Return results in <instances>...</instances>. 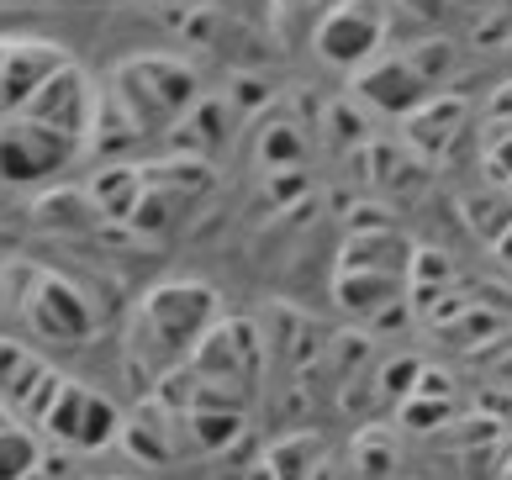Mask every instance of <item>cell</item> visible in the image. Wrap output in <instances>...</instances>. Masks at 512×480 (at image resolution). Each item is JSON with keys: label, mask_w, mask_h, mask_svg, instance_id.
I'll return each instance as SVG.
<instances>
[{"label": "cell", "mask_w": 512, "mask_h": 480, "mask_svg": "<svg viewBox=\"0 0 512 480\" xmlns=\"http://www.w3.org/2000/svg\"><path fill=\"white\" fill-rule=\"evenodd\" d=\"M222 322L217 312V296L206 285H159L148 291L138 306V328L143 343L159 354V364H175V359H191V349Z\"/></svg>", "instance_id": "1"}, {"label": "cell", "mask_w": 512, "mask_h": 480, "mask_svg": "<svg viewBox=\"0 0 512 480\" xmlns=\"http://www.w3.org/2000/svg\"><path fill=\"white\" fill-rule=\"evenodd\" d=\"M37 428L48 438H59V444H69V449H106L111 438L122 433V417L96 386H80V380L64 375L59 386H53L43 417H37Z\"/></svg>", "instance_id": "2"}, {"label": "cell", "mask_w": 512, "mask_h": 480, "mask_svg": "<svg viewBox=\"0 0 512 480\" xmlns=\"http://www.w3.org/2000/svg\"><path fill=\"white\" fill-rule=\"evenodd\" d=\"M74 159V138L53 127H37L27 117H0V175L11 185H32L48 180Z\"/></svg>", "instance_id": "3"}, {"label": "cell", "mask_w": 512, "mask_h": 480, "mask_svg": "<svg viewBox=\"0 0 512 480\" xmlns=\"http://www.w3.org/2000/svg\"><path fill=\"white\" fill-rule=\"evenodd\" d=\"M16 117H27V122H37V127H53V132H64V138L80 143L85 127H96V90L85 85L80 69L59 64L43 85L32 90V101L16 111Z\"/></svg>", "instance_id": "4"}, {"label": "cell", "mask_w": 512, "mask_h": 480, "mask_svg": "<svg viewBox=\"0 0 512 480\" xmlns=\"http://www.w3.org/2000/svg\"><path fill=\"white\" fill-rule=\"evenodd\" d=\"M22 317L37 338L48 343H85V333L96 328V312H90V301L74 291V285L53 280V275H37L32 291L22 296Z\"/></svg>", "instance_id": "5"}, {"label": "cell", "mask_w": 512, "mask_h": 480, "mask_svg": "<svg viewBox=\"0 0 512 480\" xmlns=\"http://www.w3.org/2000/svg\"><path fill=\"white\" fill-rule=\"evenodd\" d=\"M59 380H64V375L48 370V364L37 359L27 343L0 338V407H6V412H16L22 422H37Z\"/></svg>", "instance_id": "6"}, {"label": "cell", "mask_w": 512, "mask_h": 480, "mask_svg": "<svg viewBox=\"0 0 512 480\" xmlns=\"http://www.w3.org/2000/svg\"><path fill=\"white\" fill-rule=\"evenodd\" d=\"M381 37H386L381 11H375V6H354V0H349V6H333L328 16H322L317 53H322L328 64H338V69H354V64L375 59Z\"/></svg>", "instance_id": "7"}, {"label": "cell", "mask_w": 512, "mask_h": 480, "mask_svg": "<svg viewBox=\"0 0 512 480\" xmlns=\"http://www.w3.org/2000/svg\"><path fill=\"white\" fill-rule=\"evenodd\" d=\"M359 95L375 101L381 111H417L423 101H433V85L412 69L407 53H391V59L370 64L365 74H359Z\"/></svg>", "instance_id": "8"}, {"label": "cell", "mask_w": 512, "mask_h": 480, "mask_svg": "<svg viewBox=\"0 0 512 480\" xmlns=\"http://www.w3.org/2000/svg\"><path fill=\"white\" fill-rule=\"evenodd\" d=\"M37 465V433L22 422H6L0 428V480H27Z\"/></svg>", "instance_id": "9"}, {"label": "cell", "mask_w": 512, "mask_h": 480, "mask_svg": "<svg viewBox=\"0 0 512 480\" xmlns=\"http://www.w3.org/2000/svg\"><path fill=\"white\" fill-rule=\"evenodd\" d=\"M497 254L512 264V217H507V227H502V233H497Z\"/></svg>", "instance_id": "10"}, {"label": "cell", "mask_w": 512, "mask_h": 480, "mask_svg": "<svg viewBox=\"0 0 512 480\" xmlns=\"http://www.w3.org/2000/svg\"><path fill=\"white\" fill-rule=\"evenodd\" d=\"M502 106H512V90H502Z\"/></svg>", "instance_id": "11"}]
</instances>
